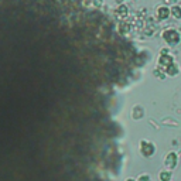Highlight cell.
I'll list each match as a JSON object with an SVG mask.
<instances>
[{
	"mask_svg": "<svg viewBox=\"0 0 181 181\" xmlns=\"http://www.w3.org/2000/svg\"><path fill=\"white\" fill-rule=\"evenodd\" d=\"M173 16L175 17H181V10L178 7H173Z\"/></svg>",
	"mask_w": 181,
	"mask_h": 181,
	"instance_id": "3",
	"label": "cell"
},
{
	"mask_svg": "<svg viewBox=\"0 0 181 181\" xmlns=\"http://www.w3.org/2000/svg\"><path fill=\"white\" fill-rule=\"evenodd\" d=\"M164 38H166L169 43H177V41H178V34H177V31H174V30H169V31L164 33Z\"/></svg>",
	"mask_w": 181,
	"mask_h": 181,
	"instance_id": "1",
	"label": "cell"
},
{
	"mask_svg": "<svg viewBox=\"0 0 181 181\" xmlns=\"http://www.w3.org/2000/svg\"><path fill=\"white\" fill-rule=\"evenodd\" d=\"M169 16V9L167 7H160L159 9V17L160 19H166Z\"/></svg>",
	"mask_w": 181,
	"mask_h": 181,
	"instance_id": "2",
	"label": "cell"
}]
</instances>
